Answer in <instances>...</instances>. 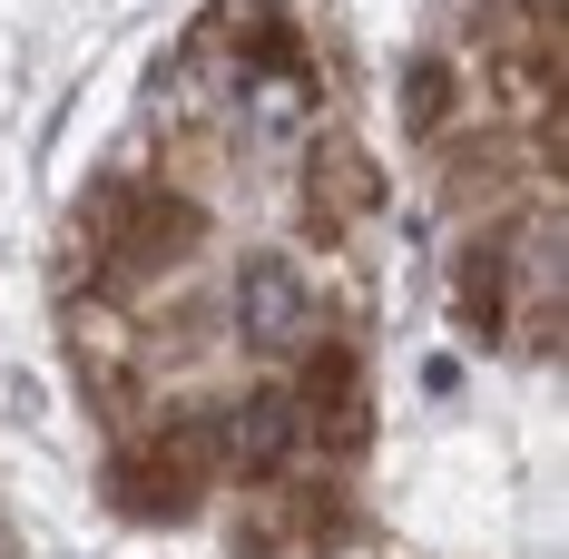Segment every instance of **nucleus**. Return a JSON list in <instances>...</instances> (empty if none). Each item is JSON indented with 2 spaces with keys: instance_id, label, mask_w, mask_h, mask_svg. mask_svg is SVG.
Segmentation results:
<instances>
[{
  "instance_id": "obj_4",
  "label": "nucleus",
  "mask_w": 569,
  "mask_h": 559,
  "mask_svg": "<svg viewBox=\"0 0 569 559\" xmlns=\"http://www.w3.org/2000/svg\"><path fill=\"white\" fill-rule=\"evenodd\" d=\"M353 383H363V373H353V353H343V343H325V353H315V383L295 392V412H315L325 432H353V422H363Z\"/></svg>"
},
{
  "instance_id": "obj_3",
  "label": "nucleus",
  "mask_w": 569,
  "mask_h": 559,
  "mask_svg": "<svg viewBox=\"0 0 569 559\" xmlns=\"http://www.w3.org/2000/svg\"><path fill=\"white\" fill-rule=\"evenodd\" d=\"M109 491H118V510H138V520H177V510H197V471H187V442L128 451Z\"/></svg>"
},
{
  "instance_id": "obj_5",
  "label": "nucleus",
  "mask_w": 569,
  "mask_h": 559,
  "mask_svg": "<svg viewBox=\"0 0 569 559\" xmlns=\"http://www.w3.org/2000/svg\"><path fill=\"white\" fill-rule=\"evenodd\" d=\"M501 305H511V246H471L461 256V325L501 335Z\"/></svg>"
},
{
  "instance_id": "obj_6",
  "label": "nucleus",
  "mask_w": 569,
  "mask_h": 559,
  "mask_svg": "<svg viewBox=\"0 0 569 559\" xmlns=\"http://www.w3.org/2000/svg\"><path fill=\"white\" fill-rule=\"evenodd\" d=\"M363 207V197H373V168H363V158H353V148H325V168H315V207Z\"/></svg>"
},
{
  "instance_id": "obj_7",
  "label": "nucleus",
  "mask_w": 569,
  "mask_h": 559,
  "mask_svg": "<svg viewBox=\"0 0 569 559\" xmlns=\"http://www.w3.org/2000/svg\"><path fill=\"white\" fill-rule=\"evenodd\" d=\"M442 109H452V69H442V59H422V69L402 79V118H412V128H432Z\"/></svg>"
},
{
  "instance_id": "obj_2",
  "label": "nucleus",
  "mask_w": 569,
  "mask_h": 559,
  "mask_svg": "<svg viewBox=\"0 0 569 559\" xmlns=\"http://www.w3.org/2000/svg\"><path fill=\"white\" fill-rule=\"evenodd\" d=\"M295 442H305V412H295V392H236V412L217 422V461L227 471H246V481H276L284 461H295Z\"/></svg>"
},
{
  "instance_id": "obj_1",
  "label": "nucleus",
  "mask_w": 569,
  "mask_h": 559,
  "mask_svg": "<svg viewBox=\"0 0 569 559\" xmlns=\"http://www.w3.org/2000/svg\"><path fill=\"white\" fill-rule=\"evenodd\" d=\"M236 335L256 343V353H295V343L315 335V295H305V276L284 256H256L236 276Z\"/></svg>"
}]
</instances>
